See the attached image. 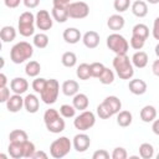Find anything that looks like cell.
<instances>
[{"mask_svg": "<svg viewBox=\"0 0 159 159\" xmlns=\"http://www.w3.org/2000/svg\"><path fill=\"white\" fill-rule=\"evenodd\" d=\"M157 159H159V153H158V155H157Z\"/></svg>", "mask_w": 159, "mask_h": 159, "instance_id": "cell-58", "label": "cell"}, {"mask_svg": "<svg viewBox=\"0 0 159 159\" xmlns=\"http://www.w3.org/2000/svg\"><path fill=\"white\" fill-rule=\"evenodd\" d=\"M99 40H101V39H99L98 32H96V31H93V30L84 32V35L82 36L83 45H84L87 48H89V50L96 48V47L99 45Z\"/></svg>", "mask_w": 159, "mask_h": 159, "instance_id": "cell-10", "label": "cell"}, {"mask_svg": "<svg viewBox=\"0 0 159 159\" xmlns=\"http://www.w3.org/2000/svg\"><path fill=\"white\" fill-rule=\"evenodd\" d=\"M72 145H73L72 142L67 137H60V138L55 139L51 143V145H50V154L55 159H61V158L66 157L70 153Z\"/></svg>", "mask_w": 159, "mask_h": 159, "instance_id": "cell-3", "label": "cell"}, {"mask_svg": "<svg viewBox=\"0 0 159 159\" xmlns=\"http://www.w3.org/2000/svg\"><path fill=\"white\" fill-rule=\"evenodd\" d=\"M32 55H34V47L31 43L26 41H20L15 43L10 50V60L16 65L22 63L26 60H30Z\"/></svg>", "mask_w": 159, "mask_h": 159, "instance_id": "cell-2", "label": "cell"}, {"mask_svg": "<svg viewBox=\"0 0 159 159\" xmlns=\"http://www.w3.org/2000/svg\"><path fill=\"white\" fill-rule=\"evenodd\" d=\"M132 63L137 68H144L148 65V55L144 51H137L132 56Z\"/></svg>", "mask_w": 159, "mask_h": 159, "instance_id": "cell-23", "label": "cell"}, {"mask_svg": "<svg viewBox=\"0 0 159 159\" xmlns=\"http://www.w3.org/2000/svg\"><path fill=\"white\" fill-rule=\"evenodd\" d=\"M132 120H133V116L129 111H119L117 113V123L119 127H129L132 124Z\"/></svg>", "mask_w": 159, "mask_h": 159, "instance_id": "cell-25", "label": "cell"}, {"mask_svg": "<svg viewBox=\"0 0 159 159\" xmlns=\"http://www.w3.org/2000/svg\"><path fill=\"white\" fill-rule=\"evenodd\" d=\"M6 83H7V78L5 73H0V87H6Z\"/></svg>", "mask_w": 159, "mask_h": 159, "instance_id": "cell-55", "label": "cell"}, {"mask_svg": "<svg viewBox=\"0 0 159 159\" xmlns=\"http://www.w3.org/2000/svg\"><path fill=\"white\" fill-rule=\"evenodd\" d=\"M46 83H47V80H46V78L36 77V78L32 81V84H31V86H32V89H34L36 93H41V92L43 91Z\"/></svg>", "mask_w": 159, "mask_h": 159, "instance_id": "cell-40", "label": "cell"}, {"mask_svg": "<svg viewBox=\"0 0 159 159\" xmlns=\"http://www.w3.org/2000/svg\"><path fill=\"white\" fill-rule=\"evenodd\" d=\"M97 114H98V117L101 119H108V118H111L113 116L112 111L109 109V107L104 102H102L101 104L97 106Z\"/></svg>", "mask_w": 159, "mask_h": 159, "instance_id": "cell-36", "label": "cell"}, {"mask_svg": "<svg viewBox=\"0 0 159 159\" xmlns=\"http://www.w3.org/2000/svg\"><path fill=\"white\" fill-rule=\"evenodd\" d=\"M45 125H46V128H47V130H48L50 133L58 134V133H61V132L65 130L66 123H65V119H63L62 117H58V118H56L55 120H52V122H50V123H47V124H45Z\"/></svg>", "mask_w": 159, "mask_h": 159, "instance_id": "cell-21", "label": "cell"}, {"mask_svg": "<svg viewBox=\"0 0 159 159\" xmlns=\"http://www.w3.org/2000/svg\"><path fill=\"white\" fill-rule=\"evenodd\" d=\"M72 144H73V148H75L76 152L83 153V152H86L89 148V145H91V138L87 134H84V133L76 134L73 137Z\"/></svg>", "mask_w": 159, "mask_h": 159, "instance_id": "cell-9", "label": "cell"}, {"mask_svg": "<svg viewBox=\"0 0 159 159\" xmlns=\"http://www.w3.org/2000/svg\"><path fill=\"white\" fill-rule=\"evenodd\" d=\"M76 76H77L80 80H82V81H87L89 77H92L89 65L86 63V62L81 63V65L77 67V70H76Z\"/></svg>", "mask_w": 159, "mask_h": 159, "instance_id": "cell-31", "label": "cell"}, {"mask_svg": "<svg viewBox=\"0 0 159 159\" xmlns=\"http://www.w3.org/2000/svg\"><path fill=\"white\" fill-rule=\"evenodd\" d=\"M152 34H153V37L155 40H159V16L154 20L153 22V30H152Z\"/></svg>", "mask_w": 159, "mask_h": 159, "instance_id": "cell-48", "label": "cell"}, {"mask_svg": "<svg viewBox=\"0 0 159 159\" xmlns=\"http://www.w3.org/2000/svg\"><path fill=\"white\" fill-rule=\"evenodd\" d=\"M0 37H1V41L4 43L11 42L16 37V30L12 26H4L0 31Z\"/></svg>", "mask_w": 159, "mask_h": 159, "instance_id": "cell-27", "label": "cell"}, {"mask_svg": "<svg viewBox=\"0 0 159 159\" xmlns=\"http://www.w3.org/2000/svg\"><path fill=\"white\" fill-rule=\"evenodd\" d=\"M24 107L29 113H36L40 108V101L32 93L26 94L25 98H24Z\"/></svg>", "mask_w": 159, "mask_h": 159, "instance_id": "cell-17", "label": "cell"}, {"mask_svg": "<svg viewBox=\"0 0 159 159\" xmlns=\"http://www.w3.org/2000/svg\"><path fill=\"white\" fill-rule=\"evenodd\" d=\"M53 25V17L47 10H39L36 14V26L42 31H47Z\"/></svg>", "mask_w": 159, "mask_h": 159, "instance_id": "cell-8", "label": "cell"}, {"mask_svg": "<svg viewBox=\"0 0 159 159\" xmlns=\"http://www.w3.org/2000/svg\"><path fill=\"white\" fill-rule=\"evenodd\" d=\"M10 98V89L7 87H0V102L6 103Z\"/></svg>", "mask_w": 159, "mask_h": 159, "instance_id": "cell-46", "label": "cell"}, {"mask_svg": "<svg viewBox=\"0 0 159 159\" xmlns=\"http://www.w3.org/2000/svg\"><path fill=\"white\" fill-rule=\"evenodd\" d=\"M111 157H112L113 159H125V158L128 157V154H127V150H125L124 148L117 147V148L113 149V153H112Z\"/></svg>", "mask_w": 159, "mask_h": 159, "instance_id": "cell-45", "label": "cell"}, {"mask_svg": "<svg viewBox=\"0 0 159 159\" xmlns=\"http://www.w3.org/2000/svg\"><path fill=\"white\" fill-rule=\"evenodd\" d=\"M51 15L53 17L55 21L63 24L68 20V11H67V6H60V5H53L52 10H51Z\"/></svg>", "mask_w": 159, "mask_h": 159, "instance_id": "cell-14", "label": "cell"}, {"mask_svg": "<svg viewBox=\"0 0 159 159\" xmlns=\"http://www.w3.org/2000/svg\"><path fill=\"white\" fill-rule=\"evenodd\" d=\"M19 32L24 37H30L35 34V24H19Z\"/></svg>", "mask_w": 159, "mask_h": 159, "instance_id": "cell-35", "label": "cell"}, {"mask_svg": "<svg viewBox=\"0 0 159 159\" xmlns=\"http://www.w3.org/2000/svg\"><path fill=\"white\" fill-rule=\"evenodd\" d=\"M58 92H60V83L55 78L47 80V83L43 88V91L40 93V97L43 103L46 104H53L57 98H58Z\"/></svg>", "mask_w": 159, "mask_h": 159, "instance_id": "cell-5", "label": "cell"}, {"mask_svg": "<svg viewBox=\"0 0 159 159\" xmlns=\"http://www.w3.org/2000/svg\"><path fill=\"white\" fill-rule=\"evenodd\" d=\"M113 68L120 80H130L134 75L132 60L127 55H116L113 58Z\"/></svg>", "mask_w": 159, "mask_h": 159, "instance_id": "cell-1", "label": "cell"}, {"mask_svg": "<svg viewBox=\"0 0 159 159\" xmlns=\"http://www.w3.org/2000/svg\"><path fill=\"white\" fill-rule=\"evenodd\" d=\"M132 35H135V36H139V37L147 40L149 36V27L145 24H137L132 29Z\"/></svg>", "mask_w": 159, "mask_h": 159, "instance_id": "cell-33", "label": "cell"}, {"mask_svg": "<svg viewBox=\"0 0 159 159\" xmlns=\"http://www.w3.org/2000/svg\"><path fill=\"white\" fill-rule=\"evenodd\" d=\"M149 4H153V5H155V4H159V0H147Z\"/></svg>", "mask_w": 159, "mask_h": 159, "instance_id": "cell-57", "label": "cell"}, {"mask_svg": "<svg viewBox=\"0 0 159 159\" xmlns=\"http://www.w3.org/2000/svg\"><path fill=\"white\" fill-rule=\"evenodd\" d=\"M62 37L63 40L67 42V43H71V45H75L81 39H82V35H81V31L76 27H67L63 34H62Z\"/></svg>", "mask_w": 159, "mask_h": 159, "instance_id": "cell-15", "label": "cell"}, {"mask_svg": "<svg viewBox=\"0 0 159 159\" xmlns=\"http://www.w3.org/2000/svg\"><path fill=\"white\" fill-rule=\"evenodd\" d=\"M71 2V0H53V5H60V6H67Z\"/></svg>", "mask_w": 159, "mask_h": 159, "instance_id": "cell-54", "label": "cell"}, {"mask_svg": "<svg viewBox=\"0 0 159 159\" xmlns=\"http://www.w3.org/2000/svg\"><path fill=\"white\" fill-rule=\"evenodd\" d=\"M40 158L41 159H47V154L45 152H42V150H36L31 159H40Z\"/></svg>", "mask_w": 159, "mask_h": 159, "instance_id": "cell-51", "label": "cell"}, {"mask_svg": "<svg viewBox=\"0 0 159 159\" xmlns=\"http://www.w3.org/2000/svg\"><path fill=\"white\" fill-rule=\"evenodd\" d=\"M22 107H24V98L21 97V94L14 93L12 96H10V98L6 102V109L11 113L19 112Z\"/></svg>", "mask_w": 159, "mask_h": 159, "instance_id": "cell-12", "label": "cell"}, {"mask_svg": "<svg viewBox=\"0 0 159 159\" xmlns=\"http://www.w3.org/2000/svg\"><path fill=\"white\" fill-rule=\"evenodd\" d=\"M98 80H99V82L102 84H111L114 81V73H113L112 70H109V68L106 67L104 71L102 72V75L98 77Z\"/></svg>", "mask_w": 159, "mask_h": 159, "instance_id": "cell-37", "label": "cell"}, {"mask_svg": "<svg viewBox=\"0 0 159 159\" xmlns=\"http://www.w3.org/2000/svg\"><path fill=\"white\" fill-rule=\"evenodd\" d=\"M103 102L109 107V109L112 111L113 114H117V113L120 111V108H122V102H120V99H119L118 97H116V96H108V97L104 98Z\"/></svg>", "mask_w": 159, "mask_h": 159, "instance_id": "cell-26", "label": "cell"}, {"mask_svg": "<svg viewBox=\"0 0 159 159\" xmlns=\"http://www.w3.org/2000/svg\"><path fill=\"white\" fill-rule=\"evenodd\" d=\"M154 52H155V55H157V57L159 58V43L155 46V48H154Z\"/></svg>", "mask_w": 159, "mask_h": 159, "instance_id": "cell-56", "label": "cell"}, {"mask_svg": "<svg viewBox=\"0 0 159 159\" xmlns=\"http://www.w3.org/2000/svg\"><path fill=\"white\" fill-rule=\"evenodd\" d=\"M96 123V116L93 112L91 111H82V113H80L75 119H73V125L76 129L84 132L91 129Z\"/></svg>", "mask_w": 159, "mask_h": 159, "instance_id": "cell-6", "label": "cell"}, {"mask_svg": "<svg viewBox=\"0 0 159 159\" xmlns=\"http://www.w3.org/2000/svg\"><path fill=\"white\" fill-rule=\"evenodd\" d=\"M35 152H36L35 144L30 140H26L24 143V158H32Z\"/></svg>", "mask_w": 159, "mask_h": 159, "instance_id": "cell-44", "label": "cell"}, {"mask_svg": "<svg viewBox=\"0 0 159 159\" xmlns=\"http://www.w3.org/2000/svg\"><path fill=\"white\" fill-rule=\"evenodd\" d=\"M21 1H22V0H4L5 6L9 7V9H15V7H17Z\"/></svg>", "mask_w": 159, "mask_h": 159, "instance_id": "cell-50", "label": "cell"}, {"mask_svg": "<svg viewBox=\"0 0 159 159\" xmlns=\"http://www.w3.org/2000/svg\"><path fill=\"white\" fill-rule=\"evenodd\" d=\"M152 130H153V133H154V134L159 135V119H154V120H153Z\"/></svg>", "mask_w": 159, "mask_h": 159, "instance_id": "cell-53", "label": "cell"}, {"mask_svg": "<svg viewBox=\"0 0 159 159\" xmlns=\"http://www.w3.org/2000/svg\"><path fill=\"white\" fill-rule=\"evenodd\" d=\"M124 24H125L124 17H123L122 15H119V14L111 15V16L108 17V20H107V26L109 27V30H112V31H114V32L122 30V29L124 27Z\"/></svg>", "mask_w": 159, "mask_h": 159, "instance_id": "cell-16", "label": "cell"}, {"mask_svg": "<svg viewBox=\"0 0 159 159\" xmlns=\"http://www.w3.org/2000/svg\"><path fill=\"white\" fill-rule=\"evenodd\" d=\"M9 140L10 142H15V143H24V142L29 140V137H27V133L25 130H22V129H14L9 134Z\"/></svg>", "mask_w": 159, "mask_h": 159, "instance_id": "cell-29", "label": "cell"}, {"mask_svg": "<svg viewBox=\"0 0 159 159\" xmlns=\"http://www.w3.org/2000/svg\"><path fill=\"white\" fill-rule=\"evenodd\" d=\"M152 71H153V73H154L157 77H159V58L153 62V65H152Z\"/></svg>", "mask_w": 159, "mask_h": 159, "instance_id": "cell-52", "label": "cell"}, {"mask_svg": "<svg viewBox=\"0 0 159 159\" xmlns=\"http://www.w3.org/2000/svg\"><path fill=\"white\" fill-rule=\"evenodd\" d=\"M10 88L16 94H22L29 88V82L22 77H15L10 81Z\"/></svg>", "mask_w": 159, "mask_h": 159, "instance_id": "cell-13", "label": "cell"}, {"mask_svg": "<svg viewBox=\"0 0 159 159\" xmlns=\"http://www.w3.org/2000/svg\"><path fill=\"white\" fill-rule=\"evenodd\" d=\"M107 47L116 55H127L129 43L124 39V36L118 32H113L107 37Z\"/></svg>", "mask_w": 159, "mask_h": 159, "instance_id": "cell-4", "label": "cell"}, {"mask_svg": "<svg viewBox=\"0 0 159 159\" xmlns=\"http://www.w3.org/2000/svg\"><path fill=\"white\" fill-rule=\"evenodd\" d=\"M130 47L132 48H134V50H142L143 48V46H144V43H145V40L144 39H142V37H139V36H135V35H132V37H130Z\"/></svg>", "mask_w": 159, "mask_h": 159, "instance_id": "cell-43", "label": "cell"}, {"mask_svg": "<svg viewBox=\"0 0 159 159\" xmlns=\"http://www.w3.org/2000/svg\"><path fill=\"white\" fill-rule=\"evenodd\" d=\"M157 109H155V107H153V106H144L142 109H140V113H139V116H140V119L144 122V123H150V122H153L155 118H157Z\"/></svg>", "mask_w": 159, "mask_h": 159, "instance_id": "cell-19", "label": "cell"}, {"mask_svg": "<svg viewBox=\"0 0 159 159\" xmlns=\"http://www.w3.org/2000/svg\"><path fill=\"white\" fill-rule=\"evenodd\" d=\"M128 88H129V91H130L133 94H135V96H142V94H144V93L147 92L148 86H147L145 81H143V80H140V78H134V80H130V81H129Z\"/></svg>", "mask_w": 159, "mask_h": 159, "instance_id": "cell-11", "label": "cell"}, {"mask_svg": "<svg viewBox=\"0 0 159 159\" xmlns=\"http://www.w3.org/2000/svg\"><path fill=\"white\" fill-rule=\"evenodd\" d=\"M93 159H108L109 158V153L106 149H98L93 153L92 155Z\"/></svg>", "mask_w": 159, "mask_h": 159, "instance_id": "cell-47", "label": "cell"}, {"mask_svg": "<svg viewBox=\"0 0 159 159\" xmlns=\"http://www.w3.org/2000/svg\"><path fill=\"white\" fill-rule=\"evenodd\" d=\"M32 42H34V46L35 47H37V48H45L48 45V36L45 32L36 34V35H34Z\"/></svg>", "mask_w": 159, "mask_h": 159, "instance_id": "cell-34", "label": "cell"}, {"mask_svg": "<svg viewBox=\"0 0 159 159\" xmlns=\"http://www.w3.org/2000/svg\"><path fill=\"white\" fill-rule=\"evenodd\" d=\"M22 2L27 9H35L39 6L40 0H22Z\"/></svg>", "mask_w": 159, "mask_h": 159, "instance_id": "cell-49", "label": "cell"}, {"mask_svg": "<svg viewBox=\"0 0 159 159\" xmlns=\"http://www.w3.org/2000/svg\"><path fill=\"white\" fill-rule=\"evenodd\" d=\"M60 114H61V113H60L57 109H55V108H50V109H47V111L43 113V122H45V124H47V123L55 120L56 118L61 117Z\"/></svg>", "mask_w": 159, "mask_h": 159, "instance_id": "cell-41", "label": "cell"}, {"mask_svg": "<svg viewBox=\"0 0 159 159\" xmlns=\"http://www.w3.org/2000/svg\"><path fill=\"white\" fill-rule=\"evenodd\" d=\"M132 12L137 17H144L148 14V5L143 0H137L132 4Z\"/></svg>", "mask_w": 159, "mask_h": 159, "instance_id": "cell-22", "label": "cell"}, {"mask_svg": "<svg viewBox=\"0 0 159 159\" xmlns=\"http://www.w3.org/2000/svg\"><path fill=\"white\" fill-rule=\"evenodd\" d=\"M61 62H62V65H63L65 67H68V68H70V67H73V66H76V63H77V56H76L75 52L67 51V52H65V53L62 55Z\"/></svg>", "mask_w": 159, "mask_h": 159, "instance_id": "cell-32", "label": "cell"}, {"mask_svg": "<svg viewBox=\"0 0 159 159\" xmlns=\"http://www.w3.org/2000/svg\"><path fill=\"white\" fill-rule=\"evenodd\" d=\"M129 6H130V0H114V2H113V7L118 12L127 11L129 9Z\"/></svg>", "mask_w": 159, "mask_h": 159, "instance_id": "cell-42", "label": "cell"}, {"mask_svg": "<svg viewBox=\"0 0 159 159\" xmlns=\"http://www.w3.org/2000/svg\"><path fill=\"white\" fill-rule=\"evenodd\" d=\"M41 72V65L37 61H30L25 66V73L29 77H37Z\"/></svg>", "mask_w": 159, "mask_h": 159, "instance_id": "cell-28", "label": "cell"}, {"mask_svg": "<svg viewBox=\"0 0 159 159\" xmlns=\"http://www.w3.org/2000/svg\"><path fill=\"white\" fill-rule=\"evenodd\" d=\"M61 89H62V93L67 97H73L75 94L78 93V89H80V84L77 81L75 80H67L62 83L61 86Z\"/></svg>", "mask_w": 159, "mask_h": 159, "instance_id": "cell-18", "label": "cell"}, {"mask_svg": "<svg viewBox=\"0 0 159 159\" xmlns=\"http://www.w3.org/2000/svg\"><path fill=\"white\" fill-rule=\"evenodd\" d=\"M139 157L143 159H152L154 157V147L150 143H142L139 145Z\"/></svg>", "mask_w": 159, "mask_h": 159, "instance_id": "cell-30", "label": "cell"}, {"mask_svg": "<svg viewBox=\"0 0 159 159\" xmlns=\"http://www.w3.org/2000/svg\"><path fill=\"white\" fill-rule=\"evenodd\" d=\"M67 11L71 19H84L89 14V6L84 1H75L67 5Z\"/></svg>", "mask_w": 159, "mask_h": 159, "instance_id": "cell-7", "label": "cell"}, {"mask_svg": "<svg viewBox=\"0 0 159 159\" xmlns=\"http://www.w3.org/2000/svg\"><path fill=\"white\" fill-rule=\"evenodd\" d=\"M24 143L10 142V144L7 147V152H9V154H10L11 158H14V159L24 158Z\"/></svg>", "mask_w": 159, "mask_h": 159, "instance_id": "cell-24", "label": "cell"}, {"mask_svg": "<svg viewBox=\"0 0 159 159\" xmlns=\"http://www.w3.org/2000/svg\"><path fill=\"white\" fill-rule=\"evenodd\" d=\"M89 68H91V75H92V77H96V78H98L101 75H102V72L104 71V65L103 63H101V62H92L91 65H89Z\"/></svg>", "mask_w": 159, "mask_h": 159, "instance_id": "cell-39", "label": "cell"}, {"mask_svg": "<svg viewBox=\"0 0 159 159\" xmlns=\"http://www.w3.org/2000/svg\"><path fill=\"white\" fill-rule=\"evenodd\" d=\"M76 108L73 107V104H62L60 107V113L63 118H73L76 114Z\"/></svg>", "mask_w": 159, "mask_h": 159, "instance_id": "cell-38", "label": "cell"}, {"mask_svg": "<svg viewBox=\"0 0 159 159\" xmlns=\"http://www.w3.org/2000/svg\"><path fill=\"white\" fill-rule=\"evenodd\" d=\"M72 104L76 109L78 111H86L88 108V104H89V101H88V97L84 94V93H77L73 96V99H72Z\"/></svg>", "mask_w": 159, "mask_h": 159, "instance_id": "cell-20", "label": "cell"}]
</instances>
